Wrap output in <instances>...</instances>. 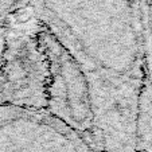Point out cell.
I'll list each match as a JSON object with an SVG mask.
<instances>
[{
	"label": "cell",
	"instance_id": "obj_1",
	"mask_svg": "<svg viewBox=\"0 0 152 152\" xmlns=\"http://www.w3.org/2000/svg\"><path fill=\"white\" fill-rule=\"evenodd\" d=\"M40 23L86 70L140 80L139 0H34Z\"/></svg>",
	"mask_w": 152,
	"mask_h": 152
},
{
	"label": "cell",
	"instance_id": "obj_2",
	"mask_svg": "<svg viewBox=\"0 0 152 152\" xmlns=\"http://www.w3.org/2000/svg\"><path fill=\"white\" fill-rule=\"evenodd\" d=\"M92 100L93 152H133L139 133L140 80L86 70Z\"/></svg>",
	"mask_w": 152,
	"mask_h": 152
},
{
	"label": "cell",
	"instance_id": "obj_3",
	"mask_svg": "<svg viewBox=\"0 0 152 152\" xmlns=\"http://www.w3.org/2000/svg\"><path fill=\"white\" fill-rule=\"evenodd\" d=\"M37 40L49 70L46 109L77 131L89 144L93 113L85 69L45 27L38 32Z\"/></svg>",
	"mask_w": 152,
	"mask_h": 152
},
{
	"label": "cell",
	"instance_id": "obj_4",
	"mask_svg": "<svg viewBox=\"0 0 152 152\" xmlns=\"http://www.w3.org/2000/svg\"><path fill=\"white\" fill-rule=\"evenodd\" d=\"M0 152H93L72 126L46 109L0 108Z\"/></svg>",
	"mask_w": 152,
	"mask_h": 152
},
{
	"label": "cell",
	"instance_id": "obj_5",
	"mask_svg": "<svg viewBox=\"0 0 152 152\" xmlns=\"http://www.w3.org/2000/svg\"><path fill=\"white\" fill-rule=\"evenodd\" d=\"M22 0H0V18L18 7Z\"/></svg>",
	"mask_w": 152,
	"mask_h": 152
}]
</instances>
